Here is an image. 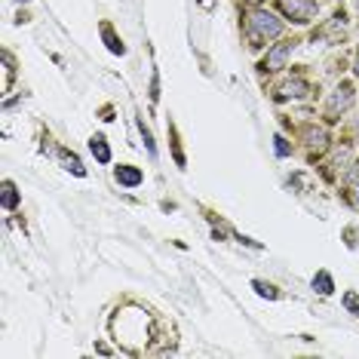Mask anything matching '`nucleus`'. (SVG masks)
Segmentation results:
<instances>
[{
    "instance_id": "2",
    "label": "nucleus",
    "mask_w": 359,
    "mask_h": 359,
    "mask_svg": "<svg viewBox=\"0 0 359 359\" xmlns=\"http://www.w3.org/2000/svg\"><path fill=\"white\" fill-rule=\"evenodd\" d=\"M246 34L252 40V46H258V43H264V40L280 37L283 34V22L276 19L273 13H267V10H255L249 15V22H246Z\"/></svg>"
},
{
    "instance_id": "16",
    "label": "nucleus",
    "mask_w": 359,
    "mask_h": 359,
    "mask_svg": "<svg viewBox=\"0 0 359 359\" xmlns=\"http://www.w3.org/2000/svg\"><path fill=\"white\" fill-rule=\"evenodd\" d=\"M347 184H359V163H353V169H350V175H347Z\"/></svg>"
},
{
    "instance_id": "5",
    "label": "nucleus",
    "mask_w": 359,
    "mask_h": 359,
    "mask_svg": "<svg viewBox=\"0 0 359 359\" xmlns=\"http://www.w3.org/2000/svg\"><path fill=\"white\" fill-rule=\"evenodd\" d=\"M117 182L120 184H126V187H138L144 182V175H142V169H135V166H117Z\"/></svg>"
},
{
    "instance_id": "15",
    "label": "nucleus",
    "mask_w": 359,
    "mask_h": 359,
    "mask_svg": "<svg viewBox=\"0 0 359 359\" xmlns=\"http://www.w3.org/2000/svg\"><path fill=\"white\" fill-rule=\"evenodd\" d=\"M276 154H280V157L289 154V144H285V138H280V135H276Z\"/></svg>"
},
{
    "instance_id": "1",
    "label": "nucleus",
    "mask_w": 359,
    "mask_h": 359,
    "mask_svg": "<svg viewBox=\"0 0 359 359\" xmlns=\"http://www.w3.org/2000/svg\"><path fill=\"white\" fill-rule=\"evenodd\" d=\"M111 332H114V341H117L126 353L138 356V353H144L148 344L154 341V334H157V323H154V316L144 307L129 304V307H120L117 313H114Z\"/></svg>"
},
{
    "instance_id": "7",
    "label": "nucleus",
    "mask_w": 359,
    "mask_h": 359,
    "mask_svg": "<svg viewBox=\"0 0 359 359\" xmlns=\"http://www.w3.org/2000/svg\"><path fill=\"white\" fill-rule=\"evenodd\" d=\"M89 148H93V154H95V160L99 163H111V148H108V142H104L102 135H95L93 142H89Z\"/></svg>"
},
{
    "instance_id": "14",
    "label": "nucleus",
    "mask_w": 359,
    "mask_h": 359,
    "mask_svg": "<svg viewBox=\"0 0 359 359\" xmlns=\"http://www.w3.org/2000/svg\"><path fill=\"white\" fill-rule=\"evenodd\" d=\"M104 37H108V43H111V53H123V46L114 40V34H111V28H104Z\"/></svg>"
},
{
    "instance_id": "9",
    "label": "nucleus",
    "mask_w": 359,
    "mask_h": 359,
    "mask_svg": "<svg viewBox=\"0 0 359 359\" xmlns=\"http://www.w3.org/2000/svg\"><path fill=\"white\" fill-rule=\"evenodd\" d=\"M62 163H65V169H68V172H74V175H86V169L80 166V160L74 157V154L65 151V154H62Z\"/></svg>"
},
{
    "instance_id": "10",
    "label": "nucleus",
    "mask_w": 359,
    "mask_h": 359,
    "mask_svg": "<svg viewBox=\"0 0 359 359\" xmlns=\"http://www.w3.org/2000/svg\"><path fill=\"white\" fill-rule=\"evenodd\" d=\"M15 203H19V194H15L13 182H4V209H15Z\"/></svg>"
},
{
    "instance_id": "8",
    "label": "nucleus",
    "mask_w": 359,
    "mask_h": 359,
    "mask_svg": "<svg viewBox=\"0 0 359 359\" xmlns=\"http://www.w3.org/2000/svg\"><path fill=\"white\" fill-rule=\"evenodd\" d=\"M313 289L320 292V295H332V289H334V283H332V276L325 273V271H320L313 276Z\"/></svg>"
},
{
    "instance_id": "17",
    "label": "nucleus",
    "mask_w": 359,
    "mask_h": 359,
    "mask_svg": "<svg viewBox=\"0 0 359 359\" xmlns=\"http://www.w3.org/2000/svg\"><path fill=\"white\" fill-rule=\"evenodd\" d=\"M356 74H359V59H356Z\"/></svg>"
},
{
    "instance_id": "12",
    "label": "nucleus",
    "mask_w": 359,
    "mask_h": 359,
    "mask_svg": "<svg viewBox=\"0 0 359 359\" xmlns=\"http://www.w3.org/2000/svg\"><path fill=\"white\" fill-rule=\"evenodd\" d=\"M252 285H255V292H258L261 298H276V289H273V285H267V283H261V280H255Z\"/></svg>"
},
{
    "instance_id": "13",
    "label": "nucleus",
    "mask_w": 359,
    "mask_h": 359,
    "mask_svg": "<svg viewBox=\"0 0 359 359\" xmlns=\"http://www.w3.org/2000/svg\"><path fill=\"white\" fill-rule=\"evenodd\" d=\"M344 307L353 316H359V295H356V292H347V295H344Z\"/></svg>"
},
{
    "instance_id": "18",
    "label": "nucleus",
    "mask_w": 359,
    "mask_h": 359,
    "mask_svg": "<svg viewBox=\"0 0 359 359\" xmlns=\"http://www.w3.org/2000/svg\"><path fill=\"white\" fill-rule=\"evenodd\" d=\"M252 4H261V0H252Z\"/></svg>"
},
{
    "instance_id": "4",
    "label": "nucleus",
    "mask_w": 359,
    "mask_h": 359,
    "mask_svg": "<svg viewBox=\"0 0 359 359\" xmlns=\"http://www.w3.org/2000/svg\"><path fill=\"white\" fill-rule=\"evenodd\" d=\"M292 50H295V43H276L271 53H267V59H264V71H283L285 68V62H289V55Z\"/></svg>"
},
{
    "instance_id": "6",
    "label": "nucleus",
    "mask_w": 359,
    "mask_h": 359,
    "mask_svg": "<svg viewBox=\"0 0 359 359\" xmlns=\"http://www.w3.org/2000/svg\"><path fill=\"white\" fill-rule=\"evenodd\" d=\"M350 102H353V89H350V86H341V89H338V93H334V95H332V102H329V114H334V111H338V108H341V111H344V108H347V104H350Z\"/></svg>"
},
{
    "instance_id": "3",
    "label": "nucleus",
    "mask_w": 359,
    "mask_h": 359,
    "mask_svg": "<svg viewBox=\"0 0 359 359\" xmlns=\"http://www.w3.org/2000/svg\"><path fill=\"white\" fill-rule=\"evenodd\" d=\"M280 6L292 22H310V15L316 13V0H280Z\"/></svg>"
},
{
    "instance_id": "11",
    "label": "nucleus",
    "mask_w": 359,
    "mask_h": 359,
    "mask_svg": "<svg viewBox=\"0 0 359 359\" xmlns=\"http://www.w3.org/2000/svg\"><path fill=\"white\" fill-rule=\"evenodd\" d=\"M304 89H307V83H301V80H295V83H285L280 89V99H289V95H304Z\"/></svg>"
},
{
    "instance_id": "19",
    "label": "nucleus",
    "mask_w": 359,
    "mask_h": 359,
    "mask_svg": "<svg viewBox=\"0 0 359 359\" xmlns=\"http://www.w3.org/2000/svg\"><path fill=\"white\" fill-rule=\"evenodd\" d=\"M356 133H359V123H356Z\"/></svg>"
}]
</instances>
